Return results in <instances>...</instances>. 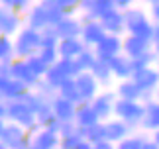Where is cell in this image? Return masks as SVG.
<instances>
[{
	"mask_svg": "<svg viewBox=\"0 0 159 149\" xmlns=\"http://www.w3.org/2000/svg\"><path fill=\"white\" fill-rule=\"evenodd\" d=\"M142 149H159V145L155 143V141H151V139L148 138V139L143 141V145H142Z\"/></svg>",
	"mask_w": 159,
	"mask_h": 149,
	"instance_id": "7dc6e473",
	"label": "cell"
},
{
	"mask_svg": "<svg viewBox=\"0 0 159 149\" xmlns=\"http://www.w3.org/2000/svg\"><path fill=\"white\" fill-rule=\"evenodd\" d=\"M81 22H83V28H81V41L84 43L87 47H94L102 37L106 35L104 28L100 26V22L96 18H89V16H81Z\"/></svg>",
	"mask_w": 159,
	"mask_h": 149,
	"instance_id": "52a82bcc",
	"label": "cell"
},
{
	"mask_svg": "<svg viewBox=\"0 0 159 149\" xmlns=\"http://www.w3.org/2000/svg\"><path fill=\"white\" fill-rule=\"evenodd\" d=\"M124 14V28L126 34L138 35L143 39L151 41V34H153V22L149 20V16L145 14V10L138 8V6H130V8L122 10Z\"/></svg>",
	"mask_w": 159,
	"mask_h": 149,
	"instance_id": "6da1fadb",
	"label": "cell"
},
{
	"mask_svg": "<svg viewBox=\"0 0 159 149\" xmlns=\"http://www.w3.org/2000/svg\"><path fill=\"white\" fill-rule=\"evenodd\" d=\"M151 141H155V143L159 145V128L157 129H153V132H151V138H149Z\"/></svg>",
	"mask_w": 159,
	"mask_h": 149,
	"instance_id": "c3c4849f",
	"label": "cell"
},
{
	"mask_svg": "<svg viewBox=\"0 0 159 149\" xmlns=\"http://www.w3.org/2000/svg\"><path fill=\"white\" fill-rule=\"evenodd\" d=\"M49 106L53 110V116L57 118V120L63 124V122H73V118H75V110H77V104H73L71 100H67V98L55 94L51 100H49Z\"/></svg>",
	"mask_w": 159,
	"mask_h": 149,
	"instance_id": "e0dca14e",
	"label": "cell"
},
{
	"mask_svg": "<svg viewBox=\"0 0 159 149\" xmlns=\"http://www.w3.org/2000/svg\"><path fill=\"white\" fill-rule=\"evenodd\" d=\"M83 138L87 139L89 143H96V141L106 139V135H104V122H98V124H94V126L84 128Z\"/></svg>",
	"mask_w": 159,
	"mask_h": 149,
	"instance_id": "1f68e13d",
	"label": "cell"
},
{
	"mask_svg": "<svg viewBox=\"0 0 159 149\" xmlns=\"http://www.w3.org/2000/svg\"><path fill=\"white\" fill-rule=\"evenodd\" d=\"M151 43H159V22H153V34H151Z\"/></svg>",
	"mask_w": 159,
	"mask_h": 149,
	"instance_id": "f6af8a7d",
	"label": "cell"
},
{
	"mask_svg": "<svg viewBox=\"0 0 159 149\" xmlns=\"http://www.w3.org/2000/svg\"><path fill=\"white\" fill-rule=\"evenodd\" d=\"M59 147V133H53L45 128H39L38 132L30 133L28 149H55Z\"/></svg>",
	"mask_w": 159,
	"mask_h": 149,
	"instance_id": "9a60e30c",
	"label": "cell"
},
{
	"mask_svg": "<svg viewBox=\"0 0 159 149\" xmlns=\"http://www.w3.org/2000/svg\"><path fill=\"white\" fill-rule=\"evenodd\" d=\"M81 28H83V22H81V18H77V16H65L63 20H59L53 26V29H55V34H57L59 39H65V37H79L81 35Z\"/></svg>",
	"mask_w": 159,
	"mask_h": 149,
	"instance_id": "ac0fdd59",
	"label": "cell"
},
{
	"mask_svg": "<svg viewBox=\"0 0 159 149\" xmlns=\"http://www.w3.org/2000/svg\"><path fill=\"white\" fill-rule=\"evenodd\" d=\"M110 8H114L112 0H79V12H83L89 18H96V20Z\"/></svg>",
	"mask_w": 159,
	"mask_h": 149,
	"instance_id": "7402d4cb",
	"label": "cell"
},
{
	"mask_svg": "<svg viewBox=\"0 0 159 149\" xmlns=\"http://www.w3.org/2000/svg\"><path fill=\"white\" fill-rule=\"evenodd\" d=\"M130 133H134V129L128 126L126 122H122L120 118H110V120L104 122V135L108 141H112V143H118L122 141L124 138H128Z\"/></svg>",
	"mask_w": 159,
	"mask_h": 149,
	"instance_id": "2e32d148",
	"label": "cell"
},
{
	"mask_svg": "<svg viewBox=\"0 0 159 149\" xmlns=\"http://www.w3.org/2000/svg\"><path fill=\"white\" fill-rule=\"evenodd\" d=\"M8 77H12V79L20 80V83H24L28 88H34L35 83L39 80L38 74H35V73L28 67L26 59H14L12 63H8Z\"/></svg>",
	"mask_w": 159,
	"mask_h": 149,
	"instance_id": "8fae6325",
	"label": "cell"
},
{
	"mask_svg": "<svg viewBox=\"0 0 159 149\" xmlns=\"http://www.w3.org/2000/svg\"><path fill=\"white\" fill-rule=\"evenodd\" d=\"M149 8V20L151 22H159V0H145Z\"/></svg>",
	"mask_w": 159,
	"mask_h": 149,
	"instance_id": "b9f144b4",
	"label": "cell"
},
{
	"mask_svg": "<svg viewBox=\"0 0 159 149\" xmlns=\"http://www.w3.org/2000/svg\"><path fill=\"white\" fill-rule=\"evenodd\" d=\"M84 129L79 128L75 122H63L59 128V138H69V135H83Z\"/></svg>",
	"mask_w": 159,
	"mask_h": 149,
	"instance_id": "8d00e7d4",
	"label": "cell"
},
{
	"mask_svg": "<svg viewBox=\"0 0 159 149\" xmlns=\"http://www.w3.org/2000/svg\"><path fill=\"white\" fill-rule=\"evenodd\" d=\"M114 100H116V92L114 90H102L98 92L93 100H90V106H93L94 114L98 116L100 122H106L112 118V110H114Z\"/></svg>",
	"mask_w": 159,
	"mask_h": 149,
	"instance_id": "9c48e42d",
	"label": "cell"
},
{
	"mask_svg": "<svg viewBox=\"0 0 159 149\" xmlns=\"http://www.w3.org/2000/svg\"><path fill=\"white\" fill-rule=\"evenodd\" d=\"M143 110H145V106H143V102H139V100H124V98H116L112 116L120 118L122 122H126L128 126L136 132V129H139V124H142Z\"/></svg>",
	"mask_w": 159,
	"mask_h": 149,
	"instance_id": "3957f363",
	"label": "cell"
},
{
	"mask_svg": "<svg viewBox=\"0 0 159 149\" xmlns=\"http://www.w3.org/2000/svg\"><path fill=\"white\" fill-rule=\"evenodd\" d=\"M112 2H114V8L126 10V8H130V6L136 4V0H112Z\"/></svg>",
	"mask_w": 159,
	"mask_h": 149,
	"instance_id": "7bdbcfd3",
	"label": "cell"
},
{
	"mask_svg": "<svg viewBox=\"0 0 159 149\" xmlns=\"http://www.w3.org/2000/svg\"><path fill=\"white\" fill-rule=\"evenodd\" d=\"M14 43V55L16 59H28L39 51V32L32 28H20V32L16 34Z\"/></svg>",
	"mask_w": 159,
	"mask_h": 149,
	"instance_id": "277c9868",
	"label": "cell"
},
{
	"mask_svg": "<svg viewBox=\"0 0 159 149\" xmlns=\"http://www.w3.org/2000/svg\"><path fill=\"white\" fill-rule=\"evenodd\" d=\"M143 118H142V124H139V129H143L145 133H151L153 129L159 128V100L151 98V100L143 102Z\"/></svg>",
	"mask_w": 159,
	"mask_h": 149,
	"instance_id": "d6986e66",
	"label": "cell"
},
{
	"mask_svg": "<svg viewBox=\"0 0 159 149\" xmlns=\"http://www.w3.org/2000/svg\"><path fill=\"white\" fill-rule=\"evenodd\" d=\"M0 6L16 10V12H24V10H28L30 6H32V0H0Z\"/></svg>",
	"mask_w": 159,
	"mask_h": 149,
	"instance_id": "f35d334b",
	"label": "cell"
},
{
	"mask_svg": "<svg viewBox=\"0 0 159 149\" xmlns=\"http://www.w3.org/2000/svg\"><path fill=\"white\" fill-rule=\"evenodd\" d=\"M93 77L96 79V83H98L100 86H104V88H108L110 84L114 83V77L112 73H110V67H108V61H102V59H96L94 65L90 67L89 71Z\"/></svg>",
	"mask_w": 159,
	"mask_h": 149,
	"instance_id": "4316f807",
	"label": "cell"
},
{
	"mask_svg": "<svg viewBox=\"0 0 159 149\" xmlns=\"http://www.w3.org/2000/svg\"><path fill=\"white\" fill-rule=\"evenodd\" d=\"M153 49V43L149 39H143V37H138V35H130V34H124L122 35V53L130 59H136L139 55L148 53Z\"/></svg>",
	"mask_w": 159,
	"mask_h": 149,
	"instance_id": "30bf717a",
	"label": "cell"
},
{
	"mask_svg": "<svg viewBox=\"0 0 159 149\" xmlns=\"http://www.w3.org/2000/svg\"><path fill=\"white\" fill-rule=\"evenodd\" d=\"M26 90H28V86L20 83V80L12 79L8 74L0 77V94H2L4 100H18Z\"/></svg>",
	"mask_w": 159,
	"mask_h": 149,
	"instance_id": "ffe728a7",
	"label": "cell"
},
{
	"mask_svg": "<svg viewBox=\"0 0 159 149\" xmlns=\"http://www.w3.org/2000/svg\"><path fill=\"white\" fill-rule=\"evenodd\" d=\"M0 143L8 149H28L30 143V132L18 126L14 122H8L4 126V132L0 135Z\"/></svg>",
	"mask_w": 159,
	"mask_h": 149,
	"instance_id": "8992f818",
	"label": "cell"
},
{
	"mask_svg": "<svg viewBox=\"0 0 159 149\" xmlns=\"http://www.w3.org/2000/svg\"><path fill=\"white\" fill-rule=\"evenodd\" d=\"M26 63H28V67H30V69H32L35 74H38L39 79L43 77V74H45V71H47V65H45L43 61H41V59L38 57V53H35V55H32V57H28V59H26Z\"/></svg>",
	"mask_w": 159,
	"mask_h": 149,
	"instance_id": "74e56055",
	"label": "cell"
},
{
	"mask_svg": "<svg viewBox=\"0 0 159 149\" xmlns=\"http://www.w3.org/2000/svg\"><path fill=\"white\" fill-rule=\"evenodd\" d=\"M6 120L22 126L24 129H28L30 133H34V132L39 129L38 122H35V112L30 106H26L20 98H18V100H6Z\"/></svg>",
	"mask_w": 159,
	"mask_h": 149,
	"instance_id": "7a4b0ae2",
	"label": "cell"
},
{
	"mask_svg": "<svg viewBox=\"0 0 159 149\" xmlns=\"http://www.w3.org/2000/svg\"><path fill=\"white\" fill-rule=\"evenodd\" d=\"M73 122L77 124L79 128H89V126H94V124H98V116L94 114L93 106H90V102H81L77 104V110H75V118H73Z\"/></svg>",
	"mask_w": 159,
	"mask_h": 149,
	"instance_id": "d4e9b609",
	"label": "cell"
},
{
	"mask_svg": "<svg viewBox=\"0 0 159 149\" xmlns=\"http://www.w3.org/2000/svg\"><path fill=\"white\" fill-rule=\"evenodd\" d=\"M93 51H94V55H96V59L110 61L112 57H116V55L122 53V35L106 34V35L93 47Z\"/></svg>",
	"mask_w": 159,
	"mask_h": 149,
	"instance_id": "ba28073f",
	"label": "cell"
},
{
	"mask_svg": "<svg viewBox=\"0 0 159 149\" xmlns=\"http://www.w3.org/2000/svg\"><path fill=\"white\" fill-rule=\"evenodd\" d=\"M100 26L104 28L106 34H112V35H124L126 34V28H124V14L122 10L118 8H110L106 10L104 14L98 18Z\"/></svg>",
	"mask_w": 159,
	"mask_h": 149,
	"instance_id": "4fadbf2b",
	"label": "cell"
},
{
	"mask_svg": "<svg viewBox=\"0 0 159 149\" xmlns=\"http://www.w3.org/2000/svg\"><path fill=\"white\" fill-rule=\"evenodd\" d=\"M55 4L63 10L65 16H75L79 12V0H55Z\"/></svg>",
	"mask_w": 159,
	"mask_h": 149,
	"instance_id": "ab89813d",
	"label": "cell"
},
{
	"mask_svg": "<svg viewBox=\"0 0 159 149\" xmlns=\"http://www.w3.org/2000/svg\"><path fill=\"white\" fill-rule=\"evenodd\" d=\"M153 53H155V57L159 59V43H153Z\"/></svg>",
	"mask_w": 159,
	"mask_h": 149,
	"instance_id": "f907efd6",
	"label": "cell"
},
{
	"mask_svg": "<svg viewBox=\"0 0 159 149\" xmlns=\"http://www.w3.org/2000/svg\"><path fill=\"white\" fill-rule=\"evenodd\" d=\"M114 92H116V98H124V100H139V102H142V90L136 86V83H134L132 79L120 80Z\"/></svg>",
	"mask_w": 159,
	"mask_h": 149,
	"instance_id": "83f0119b",
	"label": "cell"
},
{
	"mask_svg": "<svg viewBox=\"0 0 159 149\" xmlns=\"http://www.w3.org/2000/svg\"><path fill=\"white\" fill-rule=\"evenodd\" d=\"M84 47L87 45L81 41V37H65V39H59V43H57L59 59H75Z\"/></svg>",
	"mask_w": 159,
	"mask_h": 149,
	"instance_id": "603a6c76",
	"label": "cell"
},
{
	"mask_svg": "<svg viewBox=\"0 0 159 149\" xmlns=\"http://www.w3.org/2000/svg\"><path fill=\"white\" fill-rule=\"evenodd\" d=\"M148 139V135L145 133H130L128 138H124L122 141H118L116 143V149H142L143 141Z\"/></svg>",
	"mask_w": 159,
	"mask_h": 149,
	"instance_id": "4dcf8cb0",
	"label": "cell"
},
{
	"mask_svg": "<svg viewBox=\"0 0 159 149\" xmlns=\"http://www.w3.org/2000/svg\"><path fill=\"white\" fill-rule=\"evenodd\" d=\"M130 79L136 83L138 88L142 90V102H148V100L153 98V92L159 86V71H157L155 65L134 71Z\"/></svg>",
	"mask_w": 159,
	"mask_h": 149,
	"instance_id": "5b68a950",
	"label": "cell"
},
{
	"mask_svg": "<svg viewBox=\"0 0 159 149\" xmlns=\"http://www.w3.org/2000/svg\"><path fill=\"white\" fill-rule=\"evenodd\" d=\"M93 149H116V143H112V141H108V139H102V141L93 143Z\"/></svg>",
	"mask_w": 159,
	"mask_h": 149,
	"instance_id": "ee69618b",
	"label": "cell"
},
{
	"mask_svg": "<svg viewBox=\"0 0 159 149\" xmlns=\"http://www.w3.org/2000/svg\"><path fill=\"white\" fill-rule=\"evenodd\" d=\"M26 26L32 28V29H43L49 26V20H47V14H45V8L43 4H32L28 8V16H26Z\"/></svg>",
	"mask_w": 159,
	"mask_h": 149,
	"instance_id": "cb8c5ba5",
	"label": "cell"
},
{
	"mask_svg": "<svg viewBox=\"0 0 159 149\" xmlns=\"http://www.w3.org/2000/svg\"><path fill=\"white\" fill-rule=\"evenodd\" d=\"M75 84H77V90H79V94H81L83 102H90L100 92V84L96 83V79L89 71L79 73L75 77Z\"/></svg>",
	"mask_w": 159,
	"mask_h": 149,
	"instance_id": "7c38bea8",
	"label": "cell"
},
{
	"mask_svg": "<svg viewBox=\"0 0 159 149\" xmlns=\"http://www.w3.org/2000/svg\"><path fill=\"white\" fill-rule=\"evenodd\" d=\"M57 94L59 96H63L67 98V100H71L73 104H81V94H79V90H77V84H75V79H67L65 83H61L59 84V88H57Z\"/></svg>",
	"mask_w": 159,
	"mask_h": 149,
	"instance_id": "f1b7e54d",
	"label": "cell"
},
{
	"mask_svg": "<svg viewBox=\"0 0 159 149\" xmlns=\"http://www.w3.org/2000/svg\"><path fill=\"white\" fill-rule=\"evenodd\" d=\"M83 139V135H69V138H59V149H75V145Z\"/></svg>",
	"mask_w": 159,
	"mask_h": 149,
	"instance_id": "60d3db41",
	"label": "cell"
},
{
	"mask_svg": "<svg viewBox=\"0 0 159 149\" xmlns=\"http://www.w3.org/2000/svg\"><path fill=\"white\" fill-rule=\"evenodd\" d=\"M41 79H43L45 83H49L53 88L57 90V88H59V84H61V83H65V80H67V79H71V77L67 74V69H65L63 61L57 59L53 65L47 67V71H45V74H43Z\"/></svg>",
	"mask_w": 159,
	"mask_h": 149,
	"instance_id": "484cf974",
	"label": "cell"
},
{
	"mask_svg": "<svg viewBox=\"0 0 159 149\" xmlns=\"http://www.w3.org/2000/svg\"><path fill=\"white\" fill-rule=\"evenodd\" d=\"M4 126H6V122H4V118H0V135H2V132H4Z\"/></svg>",
	"mask_w": 159,
	"mask_h": 149,
	"instance_id": "816d5d0a",
	"label": "cell"
},
{
	"mask_svg": "<svg viewBox=\"0 0 159 149\" xmlns=\"http://www.w3.org/2000/svg\"><path fill=\"white\" fill-rule=\"evenodd\" d=\"M153 98H155V100H159V86H157L155 92H153Z\"/></svg>",
	"mask_w": 159,
	"mask_h": 149,
	"instance_id": "f5cc1de1",
	"label": "cell"
},
{
	"mask_svg": "<svg viewBox=\"0 0 159 149\" xmlns=\"http://www.w3.org/2000/svg\"><path fill=\"white\" fill-rule=\"evenodd\" d=\"M75 149H93V143H89V141L87 139H81V141H79V143L75 145Z\"/></svg>",
	"mask_w": 159,
	"mask_h": 149,
	"instance_id": "bcb514c9",
	"label": "cell"
},
{
	"mask_svg": "<svg viewBox=\"0 0 159 149\" xmlns=\"http://www.w3.org/2000/svg\"><path fill=\"white\" fill-rule=\"evenodd\" d=\"M0 118L6 120V102L4 100H0Z\"/></svg>",
	"mask_w": 159,
	"mask_h": 149,
	"instance_id": "681fc988",
	"label": "cell"
},
{
	"mask_svg": "<svg viewBox=\"0 0 159 149\" xmlns=\"http://www.w3.org/2000/svg\"><path fill=\"white\" fill-rule=\"evenodd\" d=\"M155 61H157V57H155L153 49H151V51L139 55L136 59H132V69L138 71V69H143V67H151V65H155Z\"/></svg>",
	"mask_w": 159,
	"mask_h": 149,
	"instance_id": "e575fe53",
	"label": "cell"
},
{
	"mask_svg": "<svg viewBox=\"0 0 159 149\" xmlns=\"http://www.w3.org/2000/svg\"><path fill=\"white\" fill-rule=\"evenodd\" d=\"M108 67H110V73H112V77L116 80H124V79H130L132 77V59L126 57L124 53L116 55V57H112L108 61Z\"/></svg>",
	"mask_w": 159,
	"mask_h": 149,
	"instance_id": "44dd1931",
	"label": "cell"
},
{
	"mask_svg": "<svg viewBox=\"0 0 159 149\" xmlns=\"http://www.w3.org/2000/svg\"><path fill=\"white\" fill-rule=\"evenodd\" d=\"M20 28H22L20 12L0 6V35H8L10 37V35L20 32Z\"/></svg>",
	"mask_w": 159,
	"mask_h": 149,
	"instance_id": "5bb4252c",
	"label": "cell"
},
{
	"mask_svg": "<svg viewBox=\"0 0 159 149\" xmlns=\"http://www.w3.org/2000/svg\"><path fill=\"white\" fill-rule=\"evenodd\" d=\"M57 43H59V37L55 34L53 26L39 29V47H57Z\"/></svg>",
	"mask_w": 159,
	"mask_h": 149,
	"instance_id": "836d02e7",
	"label": "cell"
},
{
	"mask_svg": "<svg viewBox=\"0 0 159 149\" xmlns=\"http://www.w3.org/2000/svg\"><path fill=\"white\" fill-rule=\"evenodd\" d=\"M16 59L14 55V43L8 35H0V63L8 65Z\"/></svg>",
	"mask_w": 159,
	"mask_h": 149,
	"instance_id": "f546056e",
	"label": "cell"
},
{
	"mask_svg": "<svg viewBox=\"0 0 159 149\" xmlns=\"http://www.w3.org/2000/svg\"><path fill=\"white\" fill-rule=\"evenodd\" d=\"M75 61H77V65L81 67V71H90V67H93L94 61H96V55L93 51V47H84L75 57Z\"/></svg>",
	"mask_w": 159,
	"mask_h": 149,
	"instance_id": "d6a6232c",
	"label": "cell"
},
{
	"mask_svg": "<svg viewBox=\"0 0 159 149\" xmlns=\"http://www.w3.org/2000/svg\"><path fill=\"white\" fill-rule=\"evenodd\" d=\"M55 149H59V147H55Z\"/></svg>",
	"mask_w": 159,
	"mask_h": 149,
	"instance_id": "db71d44e",
	"label": "cell"
},
{
	"mask_svg": "<svg viewBox=\"0 0 159 149\" xmlns=\"http://www.w3.org/2000/svg\"><path fill=\"white\" fill-rule=\"evenodd\" d=\"M38 57L43 61V63L49 67L53 65L55 61L59 59V53H57V47H39V51H38Z\"/></svg>",
	"mask_w": 159,
	"mask_h": 149,
	"instance_id": "d590c367",
	"label": "cell"
}]
</instances>
